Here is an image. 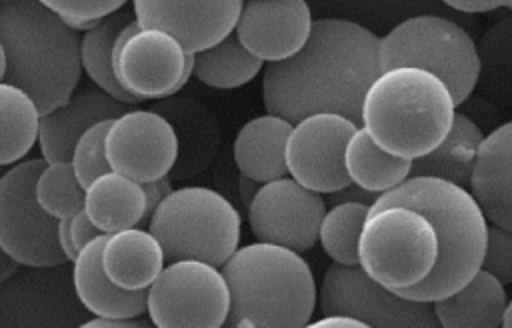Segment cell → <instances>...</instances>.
<instances>
[{
  "label": "cell",
  "mask_w": 512,
  "mask_h": 328,
  "mask_svg": "<svg viewBox=\"0 0 512 328\" xmlns=\"http://www.w3.org/2000/svg\"><path fill=\"white\" fill-rule=\"evenodd\" d=\"M220 272L230 290L222 328H304L312 320L318 288L298 252L252 242L240 246Z\"/></svg>",
  "instance_id": "4"
},
{
  "label": "cell",
  "mask_w": 512,
  "mask_h": 328,
  "mask_svg": "<svg viewBox=\"0 0 512 328\" xmlns=\"http://www.w3.org/2000/svg\"><path fill=\"white\" fill-rule=\"evenodd\" d=\"M456 102L448 86L420 68L382 70L362 102V128L394 156L416 160L450 132Z\"/></svg>",
  "instance_id": "5"
},
{
  "label": "cell",
  "mask_w": 512,
  "mask_h": 328,
  "mask_svg": "<svg viewBox=\"0 0 512 328\" xmlns=\"http://www.w3.org/2000/svg\"><path fill=\"white\" fill-rule=\"evenodd\" d=\"M114 74L136 100H164L176 94L192 74L194 56L178 40L156 28H140L134 18L114 44Z\"/></svg>",
  "instance_id": "12"
},
{
  "label": "cell",
  "mask_w": 512,
  "mask_h": 328,
  "mask_svg": "<svg viewBox=\"0 0 512 328\" xmlns=\"http://www.w3.org/2000/svg\"><path fill=\"white\" fill-rule=\"evenodd\" d=\"M44 4L72 30H90L120 12L124 0H44Z\"/></svg>",
  "instance_id": "35"
},
{
  "label": "cell",
  "mask_w": 512,
  "mask_h": 328,
  "mask_svg": "<svg viewBox=\"0 0 512 328\" xmlns=\"http://www.w3.org/2000/svg\"><path fill=\"white\" fill-rule=\"evenodd\" d=\"M78 328H154L144 320H102V318H88Z\"/></svg>",
  "instance_id": "41"
},
{
  "label": "cell",
  "mask_w": 512,
  "mask_h": 328,
  "mask_svg": "<svg viewBox=\"0 0 512 328\" xmlns=\"http://www.w3.org/2000/svg\"><path fill=\"white\" fill-rule=\"evenodd\" d=\"M326 202L320 194L284 176L258 188L248 204V226L256 242L306 252L318 242Z\"/></svg>",
  "instance_id": "15"
},
{
  "label": "cell",
  "mask_w": 512,
  "mask_h": 328,
  "mask_svg": "<svg viewBox=\"0 0 512 328\" xmlns=\"http://www.w3.org/2000/svg\"><path fill=\"white\" fill-rule=\"evenodd\" d=\"M468 190L492 226L512 232V120L484 136Z\"/></svg>",
  "instance_id": "20"
},
{
  "label": "cell",
  "mask_w": 512,
  "mask_h": 328,
  "mask_svg": "<svg viewBox=\"0 0 512 328\" xmlns=\"http://www.w3.org/2000/svg\"><path fill=\"white\" fill-rule=\"evenodd\" d=\"M154 112L162 114L176 130L178 160L174 166L176 176H190L202 170L214 156L218 146V128L214 118L196 102L164 100Z\"/></svg>",
  "instance_id": "26"
},
{
  "label": "cell",
  "mask_w": 512,
  "mask_h": 328,
  "mask_svg": "<svg viewBox=\"0 0 512 328\" xmlns=\"http://www.w3.org/2000/svg\"><path fill=\"white\" fill-rule=\"evenodd\" d=\"M504 6H506V8H510V10H512V0H504Z\"/></svg>",
  "instance_id": "47"
},
{
  "label": "cell",
  "mask_w": 512,
  "mask_h": 328,
  "mask_svg": "<svg viewBox=\"0 0 512 328\" xmlns=\"http://www.w3.org/2000/svg\"><path fill=\"white\" fill-rule=\"evenodd\" d=\"M134 18L128 12H116L102 22H98L94 28L86 30L80 36V62L82 70L88 74V78L94 82L96 88L106 92L108 96L116 98L122 104H134L136 100L118 84L114 74V44L120 30L132 22Z\"/></svg>",
  "instance_id": "29"
},
{
  "label": "cell",
  "mask_w": 512,
  "mask_h": 328,
  "mask_svg": "<svg viewBox=\"0 0 512 328\" xmlns=\"http://www.w3.org/2000/svg\"><path fill=\"white\" fill-rule=\"evenodd\" d=\"M318 304L324 316H352L370 328H442L432 302L400 296L376 284L360 266L330 264L320 282Z\"/></svg>",
  "instance_id": "11"
},
{
  "label": "cell",
  "mask_w": 512,
  "mask_h": 328,
  "mask_svg": "<svg viewBox=\"0 0 512 328\" xmlns=\"http://www.w3.org/2000/svg\"><path fill=\"white\" fill-rule=\"evenodd\" d=\"M46 162L26 158L0 176V248L26 268L66 264L58 242V222L48 216L34 194Z\"/></svg>",
  "instance_id": "9"
},
{
  "label": "cell",
  "mask_w": 512,
  "mask_h": 328,
  "mask_svg": "<svg viewBox=\"0 0 512 328\" xmlns=\"http://www.w3.org/2000/svg\"><path fill=\"white\" fill-rule=\"evenodd\" d=\"M106 160L112 172L140 184L168 176L178 160L174 126L154 110H126L110 122Z\"/></svg>",
  "instance_id": "16"
},
{
  "label": "cell",
  "mask_w": 512,
  "mask_h": 328,
  "mask_svg": "<svg viewBox=\"0 0 512 328\" xmlns=\"http://www.w3.org/2000/svg\"><path fill=\"white\" fill-rule=\"evenodd\" d=\"M104 274L122 290H148L164 270V250L150 230L126 228L106 234L100 252Z\"/></svg>",
  "instance_id": "22"
},
{
  "label": "cell",
  "mask_w": 512,
  "mask_h": 328,
  "mask_svg": "<svg viewBox=\"0 0 512 328\" xmlns=\"http://www.w3.org/2000/svg\"><path fill=\"white\" fill-rule=\"evenodd\" d=\"M260 186H262V184H258V182H254V180H250V178H246V176L240 174V178H238V192H240V198H242V202L246 204V208H248V204L252 202V198L256 196V192H258Z\"/></svg>",
  "instance_id": "43"
},
{
  "label": "cell",
  "mask_w": 512,
  "mask_h": 328,
  "mask_svg": "<svg viewBox=\"0 0 512 328\" xmlns=\"http://www.w3.org/2000/svg\"><path fill=\"white\" fill-rule=\"evenodd\" d=\"M4 82L24 90L46 114L76 92L82 74L80 36L44 0H0Z\"/></svg>",
  "instance_id": "3"
},
{
  "label": "cell",
  "mask_w": 512,
  "mask_h": 328,
  "mask_svg": "<svg viewBox=\"0 0 512 328\" xmlns=\"http://www.w3.org/2000/svg\"><path fill=\"white\" fill-rule=\"evenodd\" d=\"M34 194L40 208L56 218H72L84 206V188L70 162H46L36 178Z\"/></svg>",
  "instance_id": "33"
},
{
  "label": "cell",
  "mask_w": 512,
  "mask_h": 328,
  "mask_svg": "<svg viewBox=\"0 0 512 328\" xmlns=\"http://www.w3.org/2000/svg\"><path fill=\"white\" fill-rule=\"evenodd\" d=\"M20 270V264L0 248V284L12 278Z\"/></svg>",
  "instance_id": "44"
},
{
  "label": "cell",
  "mask_w": 512,
  "mask_h": 328,
  "mask_svg": "<svg viewBox=\"0 0 512 328\" xmlns=\"http://www.w3.org/2000/svg\"><path fill=\"white\" fill-rule=\"evenodd\" d=\"M482 140L484 134L478 124L466 114L456 112L444 140L428 154L412 160L410 176H434L468 188Z\"/></svg>",
  "instance_id": "27"
},
{
  "label": "cell",
  "mask_w": 512,
  "mask_h": 328,
  "mask_svg": "<svg viewBox=\"0 0 512 328\" xmlns=\"http://www.w3.org/2000/svg\"><path fill=\"white\" fill-rule=\"evenodd\" d=\"M384 204H404L422 212L438 236L434 270L420 284L400 290V296L436 302L482 270L488 220L468 188L434 176H410L398 188L380 194L372 206Z\"/></svg>",
  "instance_id": "2"
},
{
  "label": "cell",
  "mask_w": 512,
  "mask_h": 328,
  "mask_svg": "<svg viewBox=\"0 0 512 328\" xmlns=\"http://www.w3.org/2000/svg\"><path fill=\"white\" fill-rule=\"evenodd\" d=\"M130 110L96 86L76 90L62 106L40 114L38 146L44 162H70L74 144L94 124Z\"/></svg>",
  "instance_id": "19"
},
{
  "label": "cell",
  "mask_w": 512,
  "mask_h": 328,
  "mask_svg": "<svg viewBox=\"0 0 512 328\" xmlns=\"http://www.w3.org/2000/svg\"><path fill=\"white\" fill-rule=\"evenodd\" d=\"M240 226L234 204L206 186L174 188L148 218L168 262L200 260L216 268L240 248Z\"/></svg>",
  "instance_id": "6"
},
{
  "label": "cell",
  "mask_w": 512,
  "mask_h": 328,
  "mask_svg": "<svg viewBox=\"0 0 512 328\" xmlns=\"http://www.w3.org/2000/svg\"><path fill=\"white\" fill-rule=\"evenodd\" d=\"M370 204L338 202L326 210L318 240L324 254L340 266H358V240Z\"/></svg>",
  "instance_id": "32"
},
{
  "label": "cell",
  "mask_w": 512,
  "mask_h": 328,
  "mask_svg": "<svg viewBox=\"0 0 512 328\" xmlns=\"http://www.w3.org/2000/svg\"><path fill=\"white\" fill-rule=\"evenodd\" d=\"M68 228H70V236L76 244L78 250H82L86 244H90L92 240L104 236V232H100L92 222L90 218L86 216L84 210L76 212L72 218H68Z\"/></svg>",
  "instance_id": "37"
},
{
  "label": "cell",
  "mask_w": 512,
  "mask_h": 328,
  "mask_svg": "<svg viewBox=\"0 0 512 328\" xmlns=\"http://www.w3.org/2000/svg\"><path fill=\"white\" fill-rule=\"evenodd\" d=\"M506 302L504 284L480 270L466 286L432 306L442 328H500Z\"/></svg>",
  "instance_id": "25"
},
{
  "label": "cell",
  "mask_w": 512,
  "mask_h": 328,
  "mask_svg": "<svg viewBox=\"0 0 512 328\" xmlns=\"http://www.w3.org/2000/svg\"><path fill=\"white\" fill-rule=\"evenodd\" d=\"M110 122L112 120H102L90 126L74 144L70 164L82 188H86L98 176L110 172V166L106 160V148H104Z\"/></svg>",
  "instance_id": "34"
},
{
  "label": "cell",
  "mask_w": 512,
  "mask_h": 328,
  "mask_svg": "<svg viewBox=\"0 0 512 328\" xmlns=\"http://www.w3.org/2000/svg\"><path fill=\"white\" fill-rule=\"evenodd\" d=\"M4 76H6V56H4V50L0 44V82H4Z\"/></svg>",
  "instance_id": "46"
},
{
  "label": "cell",
  "mask_w": 512,
  "mask_h": 328,
  "mask_svg": "<svg viewBox=\"0 0 512 328\" xmlns=\"http://www.w3.org/2000/svg\"><path fill=\"white\" fill-rule=\"evenodd\" d=\"M312 22L304 0H248L234 34L252 56L270 64L294 56L306 44Z\"/></svg>",
  "instance_id": "18"
},
{
  "label": "cell",
  "mask_w": 512,
  "mask_h": 328,
  "mask_svg": "<svg viewBox=\"0 0 512 328\" xmlns=\"http://www.w3.org/2000/svg\"><path fill=\"white\" fill-rule=\"evenodd\" d=\"M58 242H60V250L66 256L68 262H74L80 254V250L76 248L72 236H70V228H68V218L58 222Z\"/></svg>",
  "instance_id": "42"
},
{
  "label": "cell",
  "mask_w": 512,
  "mask_h": 328,
  "mask_svg": "<svg viewBox=\"0 0 512 328\" xmlns=\"http://www.w3.org/2000/svg\"><path fill=\"white\" fill-rule=\"evenodd\" d=\"M446 6L460 10V12H490L496 10L500 6H504V2L500 0H446Z\"/></svg>",
  "instance_id": "40"
},
{
  "label": "cell",
  "mask_w": 512,
  "mask_h": 328,
  "mask_svg": "<svg viewBox=\"0 0 512 328\" xmlns=\"http://www.w3.org/2000/svg\"><path fill=\"white\" fill-rule=\"evenodd\" d=\"M2 174H4V170H2V168H0V176H2Z\"/></svg>",
  "instance_id": "48"
},
{
  "label": "cell",
  "mask_w": 512,
  "mask_h": 328,
  "mask_svg": "<svg viewBox=\"0 0 512 328\" xmlns=\"http://www.w3.org/2000/svg\"><path fill=\"white\" fill-rule=\"evenodd\" d=\"M380 68H420L440 78L456 106L476 88L482 72L474 38L454 20L418 14L380 38Z\"/></svg>",
  "instance_id": "7"
},
{
  "label": "cell",
  "mask_w": 512,
  "mask_h": 328,
  "mask_svg": "<svg viewBox=\"0 0 512 328\" xmlns=\"http://www.w3.org/2000/svg\"><path fill=\"white\" fill-rule=\"evenodd\" d=\"M380 72V38L372 30L344 18H318L294 56L266 64L264 108L292 124L312 114H340L358 124Z\"/></svg>",
  "instance_id": "1"
},
{
  "label": "cell",
  "mask_w": 512,
  "mask_h": 328,
  "mask_svg": "<svg viewBox=\"0 0 512 328\" xmlns=\"http://www.w3.org/2000/svg\"><path fill=\"white\" fill-rule=\"evenodd\" d=\"M438 236L432 222L404 204L370 206L358 240V266L376 284L400 292L434 270Z\"/></svg>",
  "instance_id": "8"
},
{
  "label": "cell",
  "mask_w": 512,
  "mask_h": 328,
  "mask_svg": "<svg viewBox=\"0 0 512 328\" xmlns=\"http://www.w3.org/2000/svg\"><path fill=\"white\" fill-rule=\"evenodd\" d=\"M304 328H370V326L352 316L330 314V316H322L318 320H310Z\"/></svg>",
  "instance_id": "39"
},
{
  "label": "cell",
  "mask_w": 512,
  "mask_h": 328,
  "mask_svg": "<svg viewBox=\"0 0 512 328\" xmlns=\"http://www.w3.org/2000/svg\"><path fill=\"white\" fill-rule=\"evenodd\" d=\"M242 0H134L140 28L170 34L188 54L222 42L236 30Z\"/></svg>",
  "instance_id": "17"
},
{
  "label": "cell",
  "mask_w": 512,
  "mask_h": 328,
  "mask_svg": "<svg viewBox=\"0 0 512 328\" xmlns=\"http://www.w3.org/2000/svg\"><path fill=\"white\" fill-rule=\"evenodd\" d=\"M82 210L104 234L136 228L148 218L144 186L112 170L84 188Z\"/></svg>",
  "instance_id": "24"
},
{
  "label": "cell",
  "mask_w": 512,
  "mask_h": 328,
  "mask_svg": "<svg viewBox=\"0 0 512 328\" xmlns=\"http://www.w3.org/2000/svg\"><path fill=\"white\" fill-rule=\"evenodd\" d=\"M482 270L498 282L512 284V232L500 226H488Z\"/></svg>",
  "instance_id": "36"
},
{
  "label": "cell",
  "mask_w": 512,
  "mask_h": 328,
  "mask_svg": "<svg viewBox=\"0 0 512 328\" xmlns=\"http://www.w3.org/2000/svg\"><path fill=\"white\" fill-rule=\"evenodd\" d=\"M230 290L220 268L200 260L168 262L146 290V314L154 328H222Z\"/></svg>",
  "instance_id": "10"
},
{
  "label": "cell",
  "mask_w": 512,
  "mask_h": 328,
  "mask_svg": "<svg viewBox=\"0 0 512 328\" xmlns=\"http://www.w3.org/2000/svg\"><path fill=\"white\" fill-rule=\"evenodd\" d=\"M86 320L66 264L22 266L0 284V328H78Z\"/></svg>",
  "instance_id": "13"
},
{
  "label": "cell",
  "mask_w": 512,
  "mask_h": 328,
  "mask_svg": "<svg viewBox=\"0 0 512 328\" xmlns=\"http://www.w3.org/2000/svg\"><path fill=\"white\" fill-rule=\"evenodd\" d=\"M40 112L20 88L0 82V168L14 166L38 142Z\"/></svg>",
  "instance_id": "30"
},
{
  "label": "cell",
  "mask_w": 512,
  "mask_h": 328,
  "mask_svg": "<svg viewBox=\"0 0 512 328\" xmlns=\"http://www.w3.org/2000/svg\"><path fill=\"white\" fill-rule=\"evenodd\" d=\"M290 130L292 122L268 112L248 120L238 130L232 148L238 172L258 184L284 178Z\"/></svg>",
  "instance_id": "23"
},
{
  "label": "cell",
  "mask_w": 512,
  "mask_h": 328,
  "mask_svg": "<svg viewBox=\"0 0 512 328\" xmlns=\"http://www.w3.org/2000/svg\"><path fill=\"white\" fill-rule=\"evenodd\" d=\"M344 166L350 182L374 196L398 188L412 172V160L394 156L378 146L362 126L346 144Z\"/></svg>",
  "instance_id": "28"
},
{
  "label": "cell",
  "mask_w": 512,
  "mask_h": 328,
  "mask_svg": "<svg viewBox=\"0 0 512 328\" xmlns=\"http://www.w3.org/2000/svg\"><path fill=\"white\" fill-rule=\"evenodd\" d=\"M262 70V60L252 56L232 32L216 46L194 54L192 74L210 88L230 90L250 82Z\"/></svg>",
  "instance_id": "31"
},
{
  "label": "cell",
  "mask_w": 512,
  "mask_h": 328,
  "mask_svg": "<svg viewBox=\"0 0 512 328\" xmlns=\"http://www.w3.org/2000/svg\"><path fill=\"white\" fill-rule=\"evenodd\" d=\"M144 194H146V210H148V218L150 214L156 210V206L174 190L172 188V180L170 176L152 180V182H144Z\"/></svg>",
  "instance_id": "38"
},
{
  "label": "cell",
  "mask_w": 512,
  "mask_h": 328,
  "mask_svg": "<svg viewBox=\"0 0 512 328\" xmlns=\"http://www.w3.org/2000/svg\"><path fill=\"white\" fill-rule=\"evenodd\" d=\"M500 328H512V298L506 302V308H504L502 320H500Z\"/></svg>",
  "instance_id": "45"
},
{
  "label": "cell",
  "mask_w": 512,
  "mask_h": 328,
  "mask_svg": "<svg viewBox=\"0 0 512 328\" xmlns=\"http://www.w3.org/2000/svg\"><path fill=\"white\" fill-rule=\"evenodd\" d=\"M358 128L340 114H312L294 122L286 140L290 178L316 194H336L350 186L344 152Z\"/></svg>",
  "instance_id": "14"
},
{
  "label": "cell",
  "mask_w": 512,
  "mask_h": 328,
  "mask_svg": "<svg viewBox=\"0 0 512 328\" xmlns=\"http://www.w3.org/2000/svg\"><path fill=\"white\" fill-rule=\"evenodd\" d=\"M104 236L86 244L72 262V284L78 302L92 318L136 320L146 312V290H122L102 270Z\"/></svg>",
  "instance_id": "21"
}]
</instances>
